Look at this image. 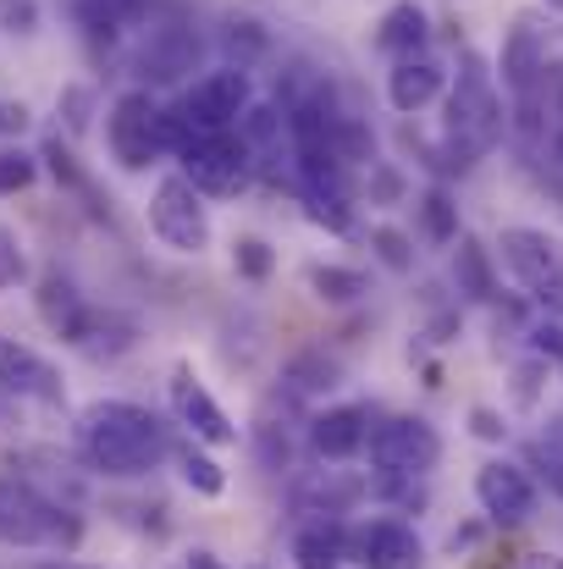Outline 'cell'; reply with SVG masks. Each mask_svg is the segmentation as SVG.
<instances>
[{
    "label": "cell",
    "mask_w": 563,
    "mask_h": 569,
    "mask_svg": "<svg viewBox=\"0 0 563 569\" xmlns=\"http://www.w3.org/2000/svg\"><path fill=\"white\" fill-rule=\"evenodd\" d=\"M509 128V111L497 100V78L486 67L481 50H464L453 67V89H448V117H442V144H448V172H470L481 156L497 150Z\"/></svg>",
    "instance_id": "1"
},
{
    "label": "cell",
    "mask_w": 563,
    "mask_h": 569,
    "mask_svg": "<svg viewBox=\"0 0 563 569\" xmlns=\"http://www.w3.org/2000/svg\"><path fill=\"white\" fill-rule=\"evenodd\" d=\"M78 442H83L89 465L105 470V476H117V481L150 476L167 459V426L144 403H128V398L89 403L83 420H78Z\"/></svg>",
    "instance_id": "2"
},
{
    "label": "cell",
    "mask_w": 563,
    "mask_h": 569,
    "mask_svg": "<svg viewBox=\"0 0 563 569\" xmlns=\"http://www.w3.org/2000/svg\"><path fill=\"white\" fill-rule=\"evenodd\" d=\"M105 144L117 156L122 172H150L155 156L167 150L161 139V106L150 100V89H128L111 100V117H105Z\"/></svg>",
    "instance_id": "3"
},
{
    "label": "cell",
    "mask_w": 563,
    "mask_h": 569,
    "mask_svg": "<svg viewBox=\"0 0 563 569\" xmlns=\"http://www.w3.org/2000/svg\"><path fill=\"white\" fill-rule=\"evenodd\" d=\"M150 232L178 249V254H204L210 243V210H204V193L188 183L183 172L161 178L155 193H150Z\"/></svg>",
    "instance_id": "4"
},
{
    "label": "cell",
    "mask_w": 563,
    "mask_h": 569,
    "mask_svg": "<svg viewBox=\"0 0 563 569\" xmlns=\"http://www.w3.org/2000/svg\"><path fill=\"white\" fill-rule=\"evenodd\" d=\"M178 161H183V178L199 193H238L249 183V172H254V156L238 139V128H227V133H193L183 150H178Z\"/></svg>",
    "instance_id": "5"
},
{
    "label": "cell",
    "mask_w": 563,
    "mask_h": 569,
    "mask_svg": "<svg viewBox=\"0 0 563 569\" xmlns=\"http://www.w3.org/2000/svg\"><path fill=\"white\" fill-rule=\"evenodd\" d=\"M78 526L61 520V509L28 487V481H0V542L11 548H39V542H72Z\"/></svg>",
    "instance_id": "6"
},
{
    "label": "cell",
    "mask_w": 563,
    "mask_h": 569,
    "mask_svg": "<svg viewBox=\"0 0 563 569\" xmlns=\"http://www.w3.org/2000/svg\"><path fill=\"white\" fill-rule=\"evenodd\" d=\"M365 448H371V465L386 470V476H425L442 459V437L420 415H392V420L371 426V442Z\"/></svg>",
    "instance_id": "7"
},
{
    "label": "cell",
    "mask_w": 563,
    "mask_h": 569,
    "mask_svg": "<svg viewBox=\"0 0 563 569\" xmlns=\"http://www.w3.org/2000/svg\"><path fill=\"white\" fill-rule=\"evenodd\" d=\"M178 106H183L193 133H227V128H238L243 111L254 106V100H249V72H243V67H215V72L193 78V89H188Z\"/></svg>",
    "instance_id": "8"
},
{
    "label": "cell",
    "mask_w": 563,
    "mask_h": 569,
    "mask_svg": "<svg viewBox=\"0 0 563 569\" xmlns=\"http://www.w3.org/2000/svg\"><path fill=\"white\" fill-rule=\"evenodd\" d=\"M475 503L497 520V526H525L536 515V481L509 465V459H492L475 470Z\"/></svg>",
    "instance_id": "9"
},
{
    "label": "cell",
    "mask_w": 563,
    "mask_h": 569,
    "mask_svg": "<svg viewBox=\"0 0 563 569\" xmlns=\"http://www.w3.org/2000/svg\"><path fill=\"white\" fill-rule=\"evenodd\" d=\"M172 409H178V420L193 431V442H210V448L238 442V426L227 420V409L210 398V387L193 377L188 366H178V371H172Z\"/></svg>",
    "instance_id": "10"
},
{
    "label": "cell",
    "mask_w": 563,
    "mask_h": 569,
    "mask_svg": "<svg viewBox=\"0 0 563 569\" xmlns=\"http://www.w3.org/2000/svg\"><path fill=\"white\" fill-rule=\"evenodd\" d=\"M497 249H503V266L536 293L542 282H553L563 277V249L559 238H547V232H536V227H503V238H497Z\"/></svg>",
    "instance_id": "11"
},
{
    "label": "cell",
    "mask_w": 563,
    "mask_h": 569,
    "mask_svg": "<svg viewBox=\"0 0 563 569\" xmlns=\"http://www.w3.org/2000/svg\"><path fill=\"white\" fill-rule=\"evenodd\" d=\"M349 559L365 569H420V537L403 520H371L349 531Z\"/></svg>",
    "instance_id": "12"
},
{
    "label": "cell",
    "mask_w": 563,
    "mask_h": 569,
    "mask_svg": "<svg viewBox=\"0 0 563 569\" xmlns=\"http://www.w3.org/2000/svg\"><path fill=\"white\" fill-rule=\"evenodd\" d=\"M365 442H371V409H360V403H338L310 420V448L321 459H354Z\"/></svg>",
    "instance_id": "13"
},
{
    "label": "cell",
    "mask_w": 563,
    "mask_h": 569,
    "mask_svg": "<svg viewBox=\"0 0 563 569\" xmlns=\"http://www.w3.org/2000/svg\"><path fill=\"white\" fill-rule=\"evenodd\" d=\"M193 61H199V39H193V28H183V22H161V28H150L144 56H139V67H144L150 83H172V78H183V72H193Z\"/></svg>",
    "instance_id": "14"
},
{
    "label": "cell",
    "mask_w": 563,
    "mask_h": 569,
    "mask_svg": "<svg viewBox=\"0 0 563 569\" xmlns=\"http://www.w3.org/2000/svg\"><path fill=\"white\" fill-rule=\"evenodd\" d=\"M431 44V17L420 0H392L375 22V50L392 56V61H409V56H425Z\"/></svg>",
    "instance_id": "15"
},
{
    "label": "cell",
    "mask_w": 563,
    "mask_h": 569,
    "mask_svg": "<svg viewBox=\"0 0 563 569\" xmlns=\"http://www.w3.org/2000/svg\"><path fill=\"white\" fill-rule=\"evenodd\" d=\"M442 89H448V72H442L431 56L392 61V72H386V100H392V111H403V117L425 111V106H431Z\"/></svg>",
    "instance_id": "16"
},
{
    "label": "cell",
    "mask_w": 563,
    "mask_h": 569,
    "mask_svg": "<svg viewBox=\"0 0 563 569\" xmlns=\"http://www.w3.org/2000/svg\"><path fill=\"white\" fill-rule=\"evenodd\" d=\"M39 316H44V327L56 332V338H78V327H83V316H89V305H83V293H78V282L72 277H61V271H50L44 282H39Z\"/></svg>",
    "instance_id": "17"
},
{
    "label": "cell",
    "mask_w": 563,
    "mask_h": 569,
    "mask_svg": "<svg viewBox=\"0 0 563 569\" xmlns=\"http://www.w3.org/2000/svg\"><path fill=\"white\" fill-rule=\"evenodd\" d=\"M0 392H33V398H61V387H56V371L39 360V355H28L22 343H11V338H0Z\"/></svg>",
    "instance_id": "18"
},
{
    "label": "cell",
    "mask_w": 563,
    "mask_h": 569,
    "mask_svg": "<svg viewBox=\"0 0 563 569\" xmlns=\"http://www.w3.org/2000/svg\"><path fill=\"white\" fill-rule=\"evenodd\" d=\"M453 282H459V293H470V299H497L492 254H486L470 232H459V238H453Z\"/></svg>",
    "instance_id": "19"
},
{
    "label": "cell",
    "mask_w": 563,
    "mask_h": 569,
    "mask_svg": "<svg viewBox=\"0 0 563 569\" xmlns=\"http://www.w3.org/2000/svg\"><path fill=\"white\" fill-rule=\"evenodd\" d=\"M293 559H299V569H338L349 559V531L332 526V520L304 526V531L293 537Z\"/></svg>",
    "instance_id": "20"
},
{
    "label": "cell",
    "mask_w": 563,
    "mask_h": 569,
    "mask_svg": "<svg viewBox=\"0 0 563 569\" xmlns=\"http://www.w3.org/2000/svg\"><path fill=\"white\" fill-rule=\"evenodd\" d=\"M72 349H83L89 360H111V355L133 349V321H117V316L89 310L83 327H78V338H72Z\"/></svg>",
    "instance_id": "21"
},
{
    "label": "cell",
    "mask_w": 563,
    "mask_h": 569,
    "mask_svg": "<svg viewBox=\"0 0 563 569\" xmlns=\"http://www.w3.org/2000/svg\"><path fill=\"white\" fill-rule=\"evenodd\" d=\"M310 293H315L321 305H354V299L371 293V282H365V271H354V266H310Z\"/></svg>",
    "instance_id": "22"
},
{
    "label": "cell",
    "mask_w": 563,
    "mask_h": 569,
    "mask_svg": "<svg viewBox=\"0 0 563 569\" xmlns=\"http://www.w3.org/2000/svg\"><path fill=\"white\" fill-rule=\"evenodd\" d=\"M338 381H343V366L326 349H304V355L288 360V387L293 392H332Z\"/></svg>",
    "instance_id": "23"
},
{
    "label": "cell",
    "mask_w": 563,
    "mask_h": 569,
    "mask_svg": "<svg viewBox=\"0 0 563 569\" xmlns=\"http://www.w3.org/2000/svg\"><path fill=\"white\" fill-rule=\"evenodd\" d=\"M414 210H420V232H425L431 243H453V238H459V204H453L448 189H425Z\"/></svg>",
    "instance_id": "24"
},
{
    "label": "cell",
    "mask_w": 563,
    "mask_h": 569,
    "mask_svg": "<svg viewBox=\"0 0 563 569\" xmlns=\"http://www.w3.org/2000/svg\"><path fill=\"white\" fill-rule=\"evenodd\" d=\"M178 470H183V481L199 492V498H221V492H227V470H221L204 448H193V442L178 448Z\"/></svg>",
    "instance_id": "25"
},
{
    "label": "cell",
    "mask_w": 563,
    "mask_h": 569,
    "mask_svg": "<svg viewBox=\"0 0 563 569\" xmlns=\"http://www.w3.org/2000/svg\"><path fill=\"white\" fill-rule=\"evenodd\" d=\"M304 210H310V221L326 227V232H354V204H349V193L304 189Z\"/></svg>",
    "instance_id": "26"
},
{
    "label": "cell",
    "mask_w": 563,
    "mask_h": 569,
    "mask_svg": "<svg viewBox=\"0 0 563 569\" xmlns=\"http://www.w3.org/2000/svg\"><path fill=\"white\" fill-rule=\"evenodd\" d=\"M271 266H277V254H271V243H265V238H238V243H232V271H238V277L265 282V277H271Z\"/></svg>",
    "instance_id": "27"
},
{
    "label": "cell",
    "mask_w": 563,
    "mask_h": 569,
    "mask_svg": "<svg viewBox=\"0 0 563 569\" xmlns=\"http://www.w3.org/2000/svg\"><path fill=\"white\" fill-rule=\"evenodd\" d=\"M371 249H375V260H381L386 271H414V243H409L398 227H375Z\"/></svg>",
    "instance_id": "28"
},
{
    "label": "cell",
    "mask_w": 563,
    "mask_h": 569,
    "mask_svg": "<svg viewBox=\"0 0 563 569\" xmlns=\"http://www.w3.org/2000/svg\"><path fill=\"white\" fill-rule=\"evenodd\" d=\"M33 178H39V156L6 144V150H0V193H22Z\"/></svg>",
    "instance_id": "29"
},
{
    "label": "cell",
    "mask_w": 563,
    "mask_h": 569,
    "mask_svg": "<svg viewBox=\"0 0 563 569\" xmlns=\"http://www.w3.org/2000/svg\"><path fill=\"white\" fill-rule=\"evenodd\" d=\"M403 172L398 167H386V161H371V204H398L403 199Z\"/></svg>",
    "instance_id": "30"
},
{
    "label": "cell",
    "mask_w": 563,
    "mask_h": 569,
    "mask_svg": "<svg viewBox=\"0 0 563 569\" xmlns=\"http://www.w3.org/2000/svg\"><path fill=\"white\" fill-rule=\"evenodd\" d=\"M531 459H536V470L547 476V487L563 498V442H547V437H542V442L531 448Z\"/></svg>",
    "instance_id": "31"
},
{
    "label": "cell",
    "mask_w": 563,
    "mask_h": 569,
    "mask_svg": "<svg viewBox=\"0 0 563 569\" xmlns=\"http://www.w3.org/2000/svg\"><path fill=\"white\" fill-rule=\"evenodd\" d=\"M531 349H536L542 360H553V366H563V321H542V327L531 332Z\"/></svg>",
    "instance_id": "32"
},
{
    "label": "cell",
    "mask_w": 563,
    "mask_h": 569,
    "mask_svg": "<svg viewBox=\"0 0 563 569\" xmlns=\"http://www.w3.org/2000/svg\"><path fill=\"white\" fill-rule=\"evenodd\" d=\"M470 431H475L481 442H503V437H509L503 415H497V409H486V403H481V409H470Z\"/></svg>",
    "instance_id": "33"
},
{
    "label": "cell",
    "mask_w": 563,
    "mask_h": 569,
    "mask_svg": "<svg viewBox=\"0 0 563 569\" xmlns=\"http://www.w3.org/2000/svg\"><path fill=\"white\" fill-rule=\"evenodd\" d=\"M22 277V249H17V238L0 227V288H11Z\"/></svg>",
    "instance_id": "34"
},
{
    "label": "cell",
    "mask_w": 563,
    "mask_h": 569,
    "mask_svg": "<svg viewBox=\"0 0 563 569\" xmlns=\"http://www.w3.org/2000/svg\"><path fill=\"white\" fill-rule=\"evenodd\" d=\"M83 122H89V89H67V128L83 133Z\"/></svg>",
    "instance_id": "35"
},
{
    "label": "cell",
    "mask_w": 563,
    "mask_h": 569,
    "mask_svg": "<svg viewBox=\"0 0 563 569\" xmlns=\"http://www.w3.org/2000/svg\"><path fill=\"white\" fill-rule=\"evenodd\" d=\"M22 128H28V106H22V100H17V106L0 100V133H22Z\"/></svg>",
    "instance_id": "36"
},
{
    "label": "cell",
    "mask_w": 563,
    "mask_h": 569,
    "mask_svg": "<svg viewBox=\"0 0 563 569\" xmlns=\"http://www.w3.org/2000/svg\"><path fill=\"white\" fill-rule=\"evenodd\" d=\"M6 22H22V33H28V22H33V0H11V6H6Z\"/></svg>",
    "instance_id": "37"
},
{
    "label": "cell",
    "mask_w": 563,
    "mask_h": 569,
    "mask_svg": "<svg viewBox=\"0 0 563 569\" xmlns=\"http://www.w3.org/2000/svg\"><path fill=\"white\" fill-rule=\"evenodd\" d=\"M525 569H563L559 559H542V553H536V559H525Z\"/></svg>",
    "instance_id": "38"
},
{
    "label": "cell",
    "mask_w": 563,
    "mask_h": 569,
    "mask_svg": "<svg viewBox=\"0 0 563 569\" xmlns=\"http://www.w3.org/2000/svg\"><path fill=\"white\" fill-rule=\"evenodd\" d=\"M44 569H89V565H44Z\"/></svg>",
    "instance_id": "39"
},
{
    "label": "cell",
    "mask_w": 563,
    "mask_h": 569,
    "mask_svg": "<svg viewBox=\"0 0 563 569\" xmlns=\"http://www.w3.org/2000/svg\"><path fill=\"white\" fill-rule=\"evenodd\" d=\"M547 6H553V11H563V0H547Z\"/></svg>",
    "instance_id": "40"
}]
</instances>
